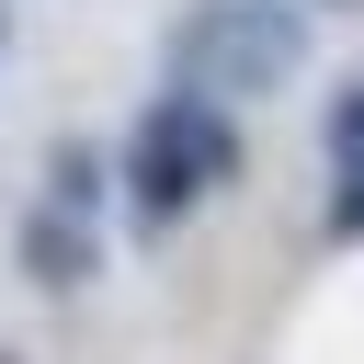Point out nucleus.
<instances>
[{"label": "nucleus", "instance_id": "1", "mask_svg": "<svg viewBox=\"0 0 364 364\" xmlns=\"http://www.w3.org/2000/svg\"><path fill=\"white\" fill-rule=\"evenodd\" d=\"M114 182H125V216H136L148 239H171L205 193H228V182H239V114H228L216 91H182V80H171V91L136 114V136H125Z\"/></svg>", "mask_w": 364, "mask_h": 364}, {"label": "nucleus", "instance_id": "2", "mask_svg": "<svg viewBox=\"0 0 364 364\" xmlns=\"http://www.w3.org/2000/svg\"><path fill=\"white\" fill-rule=\"evenodd\" d=\"M307 57V11L296 0H205L171 23V80L216 91V102H262L273 80H296Z\"/></svg>", "mask_w": 364, "mask_h": 364}, {"label": "nucleus", "instance_id": "3", "mask_svg": "<svg viewBox=\"0 0 364 364\" xmlns=\"http://www.w3.org/2000/svg\"><path fill=\"white\" fill-rule=\"evenodd\" d=\"M11 250H23V273L46 284V296H80L91 273H102V239H91V216H68V205H23V228H11Z\"/></svg>", "mask_w": 364, "mask_h": 364}, {"label": "nucleus", "instance_id": "4", "mask_svg": "<svg viewBox=\"0 0 364 364\" xmlns=\"http://www.w3.org/2000/svg\"><path fill=\"white\" fill-rule=\"evenodd\" d=\"M102 193H114V159H102L91 136H57V148H46V205H68V216H91Z\"/></svg>", "mask_w": 364, "mask_h": 364}, {"label": "nucleus", "instance_id": "5", "mask_svg": "<svg viewBox=\"0 0 364 364\" xmlns=\"http://www.w3.org/2000/svg\"><path fill=\"white\" fill-rule=\"evenodd\" d=\"M330 239H364V159H341L330 182Z\"/></svg>", "mask_w": 364, "mask_h": 364}, {"label": "nucleus", "instance_id": "6", "mask_svg": "<svg viewBox=\"0 0 364 364\" xmlns=\"http://www.w3.org/2000/svg\"><path fill=\"white\" fill-rule=\"evenodd\" d=\"M330 159H364V80L330 102Z\"/></svg>", "mask_w": 364, "mask_h": 364}, {"label": "nucleus", "instance_id": "7", "mask_svg": "<svg viewBox=\"0 0 364 364\" xmlns=\"http://www.w3.org/2000/svg\"><path fill=\"white\" fill-rule=\"evenodd\" d=\"M318 11H353V0H318Z\"/></svg>", "mask_w": 364, "mask_h": 364}, {"label": "nucleus", "instance_id": "8", "mask_svg": "<svg viewBox=\"0 0 364 364\" xmlns=\"http://www.w3.org/2000/svg\"><path fill=\"white\" fill-rule=\"evenodd\" d=\"M0 34H11V0H0Z\"/></svg>", "mask_w": 364, "mask_h": 364}, {"label": "nucleus", "instance_id": "9", "mask_svg": "<svg viewBox=\"0 0 364 364\" xmlns=\"http://www.w3.org/2000/svg\"><path fill=\"white\" fill-rule=\"evenodd\" d=\"M0 364H11V353H0Z\"/></svg>", "mask_w": 364, "mask_h": 364}]
</instances>
